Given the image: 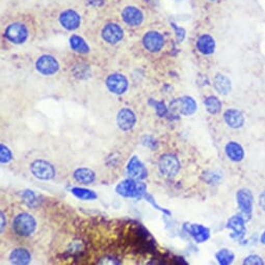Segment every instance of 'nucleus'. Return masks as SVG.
I'll use <instances>...</instances> for the list:
<instances>
[{
	"instance_id": "nucleus-1",
	"label": "nucleus",
	"mask_w": 265,
	"mask_h": 265,
	"mask_svg": "<svg viewBox=\"0 0 265 265\" xmlns=\"http://www.w3.org/2000/svg\"><path fill=\"white\" fill-rule=\"evenodd\" d=\"M146 184L136 182L135 179H126L120 182L116 188V192L126 198H141L146 195Z\"/></svg>"
},
{
	"instance_id": "nucleus-2",
	"label": "nucleus",
	"mask_w": 265,
	"mask_h": 265,
	"mask_svg": "<svg viewBox=\"0 0 265 265\" xmlns=\"http://www.w3.org/2000/svg\"><path fill=\"white\" fill-rule=\"evenodd\" d=\"M13 228L19 236L26 237V236H30L34 232L36 228V222L32 214L20 213L15 217Z\"/></svg>"
},
{
	"instance_id": "nucleus-3",
	"label": "nucleus",
	"mask_w": 265,
	"mask_h": 265,
	"mask_svg": "<svg viewBox=\"0 0 265 265\" xmlns=\"http://www.w3.org/2000/svg\"><path fill=\"white\" fill-rule=\"evenodd\" d=\"M158 168L163 175L175 177L180 169L179 159L173 154H164L159 157Z\"/></svg>"
},
{
	"instance_id": "nucleus-4",
	"label": "nucleus",
	"mask_w": 265,
	"mask_h": 265,
	"mask_svg": "<svg viewBox=\"0 0 265 265\" xmlns=\"http://www.w3.org/2000/svg\"><path fill=\"white\" fill-rule=\"evenodd\" d=\"M32 174L40 180H51L55 176L54 166L46 160L35 159L31 165Z\"/></svg>"
},
{
	"instance_id": "nucleus-5",
	"label": "nucleus",
	"mask_w": 265,
	"mask_h": 265,
	"mask_svg": "<svg viewBox=\"0 0 265 265\" xmlns=\"http://www.w3.org/2000/svg\"><path fill=\"white\" fill-rule=\"evenodd\" d=\"M5 37L13 44H23L28 37L27 27L20 22L9 24L5 30Z\"/></svg>"
},
{
	"instance_id": "nucleus-6",
	"label": "nucleus",
	"mask_w": 265,
	"mask_h": 265,
	"mask_svg": "<svg viewBox=\"0 0 265 265\" xmlns=\"http://www.w3.org/2000/svg\"><path fill=\"white\" fill-rule=\"evenodd\" d=\"M35 68L45 76H50L60 70V64L55 58L48 54L40 56L35 63Z\"/></svg>"
},
{
	"instance_id": "nucleus-7",
	"label": "nucleus",
	"mask_w": 265,
	"mask_h": 265,
	"mask_svg": "<svg viewBox=\"0 0 265 265\" xmlns=\"http://www.w3.org/2000/svg\"><path fill=\"white\" fill-rule=\"evenodd\" d=\"M143 45L145 49L149 52L156 53L164 48L165 39L162 33L151 31L145 33L143 37Z\"/></svg>"
},
{
	"instance_id": "nucleus-8",
	"label": "nucleus",
	"mask_w": 265,
	"mask_h": 265,
	"mask_svg": "<svg viewBox=\"0 0 265 265\" xmlns=\"http://www.w3.org/2000/svg\"><path fill=\"white\" fill-rule=\"evenodd\" d=\"M106 87L110 93L115 95H122L128 89V80L123 74L113 73L107 77Z\"/></svg>"
},
{
	"instance_id": "nucleus-9",
	"label": "nucleus",
	"mask_w": 265,
	"mask_h": 265,
	"mask_svg": "<svg viewBox=\"0 0 265 265\" xmlns=\"http://www.w3.org/2000/svg\"><path fill=\"white\" fill-rule=\"evenodd\" d=\"M103 40L110 45H115L119 43L123 36H124V31L123 28L116 23H108L103 27L102 30Z\"/></svg>"
},
{
	"instance_id": "nucleus-10",
	"label": "nucleus",
	"mask_w": 265,
	"mask_h": 265,
	"mask_svg": "<svg viewBox=\"0 0 265 265\" xmlns=\"http://www.w3.org/2000/svg\"><path fill=\"white\" fill-rule=\"evenodd\" d=\"M60 23L65 30L72 32L79 27L81 23V17L74 9H66L60 15Z\"/></svg>"
},
{
	"instance_id": "nucleus-11",
	"label": "nucleus",
	"mask_w": 265,
	"mask_h": 265,
	"mask_svg": "<svg viewBox=\"0 0 265 265\" xmlns=\"http://www.w3.org/2000/svg\"><path fill=\"white\" fill-rule=\"evenodd\" d=\"M122 18L129 26H138L144 21V15L143 12L136 6H126L122 12Z\"/></svg>"
},
{
	"instance_id": "nucleus-12",
	"label": "nucleus",
	"mask_w": 265,
	"mask_h": 265,
	"mask_svg": "<svg viewBox=\"0 0 265 265\" xmlns=\"http://www.w3.org/2000/svg\"><path fill=\"white\" fill-rule=\"evenodd\" d=\"M253 195L249 189H240L237 193V203L244 217L250 219L253 211Z\"/></svg>"
},
{
	"instance_id": "nucleus-13",
	"label": "nucleus",
	"mask_w": 265,
	"mask_h": 265,
	"mask_svg": "<svg viewBox=\"0 0 265 265\" xmlns=\"http://www.w3.org/2000/svg\"><path fill=\"white\" fill-rule=\"evenodd\" d=\"M136 123V117L134 112L130 108H122L117 116V124L123 131L131 130Z\"/></svg>"
},
{
	"instance_id": "nucleus-14",
	"label": "nucleus",
	"mask_w": 265,
	"mask_h": 265,
	"mask_svg": "<svg viewBox=\"0 0 265 265\" xmlns=\"http://www.w3.org/2000/svg\"><path fill=\"white\" fill-rule=\"evenodd\" d=\"M172 106L183 116H192L197 110V103L194 98L184 96L172 103Z\"/></svg>"
},
{
	"instance_id": "nucleus-15",
	"label": "nucleus",
	"mask_w": 265,
	"mask_h": 265,
	"mask_svg": "<svg viewBox=\"0 0 265 265\" xmlns=\"http://www.w3.org/2000/svg\"><path fill=\"white\" fill-rule=\"evenodd\" d=\"M127 173L131 178L138 180L146 178L148 175L146 167L140 163V160L136 156H133L130 159L127 166Z\"/></svg>"
},
{
	"instance_id": "nucleus-16",
	"label": "nucleus",
	"mask_w": 265,
	"mask_h": 265,
	"mask_svg": "<svg viewBox=\"0 0 265 265\" xmlns=\"http://www.w3.org/2000/svg\"><path fill=\"white\" fill-rule=\"evenodd\" d=\"M224 120L227 123V125L234 129L240 128L244 124L243 115L239 110L234 108L228 109L224 113Z\"/></svg>"
},
{
	"instance_id": "nucleus-17",
	"label": "nucleus",
	"mask_w": 265,
	"mask_h": 265,
	"mask_svg": "<svg viewBox=\"0 0 265 265\" xmlns=\"http://www.w3.org/2000/svg\"><path fill=\"white\" fill-rule=\"evenodd\" d=\"M197 48L202 54H212L215 50V41L209 34H202L197 41Z\"/></svg>"
},
{
	"instance_id": "nucleus-18",
	"label": "nucleus",
	"mask_w": 265,
	"mask_h": 265,
	"mask_svg": "<svg viewBox=\"0 0 265 265\" xmlns=\"http://www.w3.org/2000/svg\"><path fill=\"white\" fill-rule=\"evenodd\" d=\"M245 220L241 215H235L229 220L228 222V228L232 229L234 232V237L236 238H242L245 234Z\"/></svg>"
},
{
	"instance_id": "nucleus-19",
	"label": "nucleus",
	"mask_w": 265,
	"mask_h": 265,
	"mask_svg": "<svg viewBox=\"0 0 265 265\" xmlns=\"http://www.w3.org/2000/svg\"><path fill=\"white\" fill-rule=\"evenodd\" d=\"M225 151L227 156L235 163L241 162L244 157L243 148L238 143H236V141H230V143L227 144Z\"/></svg>"
},
{
	"instance_id": "nucleus-20",
	"label": "nucleus",
	"mask_w": 265,
	"mask_h": 265,
	"mask_svg": "<svg viewBox=\"0 0 265 265\" xmlns=\"http://www.w3.org/2000/svg\"><path fill=\"white\" fill-rule=\"evenodd\" d=\"M213 87L219 94L228 95L232 90V83L226 75L216 74L213 79Z\"/></svg>"
},
{
	"instance_id": "nucleus-21",
	"label": "nucleus",
	"mask_w": 265,
	"mask_h": 265,
	"mask_svg": "<svg viewBox=\"0 0 265 265\" xmlns=\"http://www.w3.org/2000/svg\"><path fill=\"white\" fill-rule=\"evenodd\" d=\"M73 177L78 183L86 184V185L93 183L95 181V179H96V175H95V173L91 168H88V167L77 168L76 171L74 172Z\"/></svg>"
},
{
	"instance_id": "nucleus-22",
	"label": "nucleus",
	"mask_w": 265,
	"mask_h": 265,
	"mask_svg": "<svg viewBox=\"0 0 265 265\" xmlns=\"http://www.w3.org/2000/svg\"><path fill=\"white\" fill-rule=\"evenodd\" d=\"M32 260L31 253L28 252L26 249H15L12 251L11 255H9V261H11L13 264H21L25 265L28 264Z\"/></svg>"
},
{
	"instance_id": "nucleus-23",
	"label": "nucleus",
	"mask_w": 265,
	"mask_h": 265,
	"mask_svg": "<svg viewBox=\"0 0 265 265\" xmlns=\"http://www.w3.org/2000/svg\"><path fill=\"white\" fill-rule=\"evenodd\" d=\"M189 233L192 234L194 239L198 243H202L206 241L210 236L209 229L202 225H192L191 228H189Z\"/></svg>"
},
{
	"instance_id": "nucleus-24",
	"label": "nucleus",
	"mask_w": 265,
	"mask_h": 265,
	"mask_svg": "<svg viewBox=\"0 0 265 265\" xmlns=\"http://www.w3.org/2000/svg\"><path fill=\"white\" fill-rule=\"evenodd\" d=\"M70 46L74 51L78 53H88L90 51V47L87 42L77 34H73L70 37Z\"/></svg>"
},
{
	"instance_id": "nucleus-25",
	"label": "nucleus",
	"mask_w": 265,
	"mask_h": 265,
	"mask_svg": "<svg viewBox=\"0 0 265 265\" xmlns=\"http://www.w3.org/2000/svg\"><path fill=\"white\" fill-rule=\"evenodd\" d=\"M204 104L207 111L211 113V115H217V113H220L222 110V102L219 98L214 96L207 97L204 101Z\"/></svg>"
},
{
	"instance_id": "nucleus-26",
	"label": "nucleus",
	"mask_w": 265,
	"mask_h": 265,
	"mask_svg": "<svg viewBox=\"0 0 265 265\" xmlns=\"http://www.w3.org/2000/svg\"><path fill=\"white\" fill-rule=\"evenodd\" d=\"M72 194L77 197L80 200H95L97 199V195L95 194V192L90 191V189L87 188H80V187H74L72 188Z\"/></svg>"
},
{
	"instance_id": "nucleus-27",
	"label": "nucleus",
	"mask_w": 265,
	"mask_h": 265,
	"mask_svg": "<svg viewBox=\"0 0 265 265\" xmlns=\"http://www.w3.org/2000/svg\"><path fill=\"white\" fill-rule=\"evenodd\" d=\"M234 254L230 250L223 249L215 254V258L222 265H228L233 262L234 260Z\"/></svg>"
},
{
	"instance_id": "nucleus-28",
	"label": "nucleus",
	"mask_w": 265,
	"mask_h": 265,
	"mask_svg": "<svg viewBox=\"0 0 265 265\" xmlns=\"http://www.w3.org/2000/svg\"><path fill=\"white\" fill-rule=\"evenodd\" d=\"M12 158H13V155L11 151H9V149L4 145L0 146V159H1V163L7 164L11 162Z\"/></svg>"
},
{
	"instance_id": "nucleus-29",
	"label": "nucleus",
	"mask_w": 265,
	"mask_h": 265,
	"mask_svg": "<svg viewBox=\"0 0 265 265\" xmlns=\"http://www.w3.org/2000/svg\"><path fill=\"white\" fill-rule=\"evenodd\" d=\"M151 104H152V105L155 106L156 108V113L159 116V117H165L166 115V112H167V109H166V104L164 102H151Z\"/></svg>"
},
{
	"instance_id": "nucleus-30",
	"label": "nucleus",
	"mask_w": 265,
	"mask_h": 265,
	"mask_svg": "<svg viewBox=\"0 0 265 265\" xmlns=\"http://www.w3.org/2000/svg\"><path fill=\"white\" fill-rule=\"evenodd\" d=\"M243 263L250 265H262L264 264V261L261 259V257L257 256V255H251V256L245 258Z\"/></svg>"
},
{
	"instance_id": "nucleus-31",
	"label": "nucleus",
	"mask_w": 265,
	"mask_h": 265,
	"mask_svg": "<svg viewBox=\"0 0 265 265\" xmlns=\"http://www.w3.org/2000/svg\"><path fill=\"white\" fill-rule=\"evenodd\" d=\"M23 199L25 200V202L30 205V206H33V204L35 203V196L33 194V192L31 191H26L23 194Z\"/></svg>"
},
{
	"instance_id": "nucleus-32",
	"label": "nucleus",
	"mask_w": 265,
	"mask_h": 265,
	"mask_svg": "<svg viewBox=\"0 0 265 265\" xmlns=\"http://www.w3.org/2000/svg\"><path fill=\"white\" fill-rule=\"evenodd\" d=\"M88 3L93 5V6H101L104 2H105V0H87Z\"/></svg>"
},
{
	"instance_id": "nucleus-33",
	"label": "nucleus",
	"mask_w": 265,
	"mask_h": 265,
	"mask_svg": "<svg viewBox=\"0 0 265 265\" xmlns=\"http://www.w3.org/2000/svg\"><path fill=\"white\" fill-rule=\"evenodd\" d=\"M259 204L261 206L262 209L265 211V192L263 194L260 195V198H259Z\"/></svg>"
},
{
	"instance_id": "nucleus-34",
	"label": "nucleus",
	"mask_w": 265,
	"mask_h": 265,
	"mask_svg": "<svg viewBox=\"0 0 265 265\" xmlns=\"http://www.w3.org/2000/svg\"><path fill=\"white\" fill-rule=\"evenodd\" d=\"M5 226V219H4V213L1 212V230H3Z\"/></svg>"
},
{
	"instance_id": "nucleus-35",
	"label": "nucleus",
	"mask_w": 265,
	"mask_h": 265,
	"mask_svg": "<svg viewBox=\"0 0 265 265\" xmlns=\"http://www.w3.org/2000/svg\"><path fill=\"white\" fill-rule=\"evenodd\" d=\"M261 242L263 243V244H265V232L262 234V236H261Z\"/></svg>"
},
{
	"instance_id": "nucleus-36",
	"label": "nucleus",
	"mask_w": 265,
	"mask_h": 265,
	"mask_svg": "<svg viewBox=\"0 0 265 265\" xmlns=\"http://www.w3.org/2000/svg\"><path fill=\"white\" fill-rule=\"evenodd\" d=\"M209 1H215V0H209Z\"/></svg>"
}]
</instances>
